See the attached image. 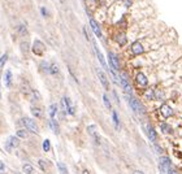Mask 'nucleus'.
<instances>
[{"label":"nucleus","mask_w":182,"mask_h":174,"mask_svg":"<svg viewBox=\"0 0 182 174\" xmlns=\"http://www.w3.org/2000/svg\"><path fill=\"white\" fill-rule=\"evenodd\" d=\"M61 104H62V108H64V112L65 113H69V114H72V116L76 113V108H74L73 103H72V100L69 98H66V96H65V98H62Z\"/></svg>","instance_id":"f257e3e1"},{"label":"nucleus","mask_w":182,"mask_h":174,"mask_svg":"<svg viewBox=\"0 0 182 174\" xmlns=\"http://www.w3.org/2000/svg\"><path fill=\"white\" fill-rule=\"evenodd\" d=\"M21 122H22V125H24L26 129H29L30 131H33V133H38V131H39V129H38L37 123H35L31 118H28V117H25V118L21 120Z\"/></svg>","instance_id":"f03ea898"},{"label":"nucleus","mask_w":182,"mask_h":174,"mask_svg":"<svg viewBox=\"0 0 182 174\" xmlns=\"http://www.w3.org/2000/svg\"><path fill=\"white\" fill-rule=\"evenodd\" d=\"M120 83H121V86H122L124 91L126 92V94H131V86H130V82L127 81V76H126L125 73L121 74V77H120Z\"/></svg>","instance_id":"7ed1b4c3"},{"label":"nucleus","mask_w":182,"mask_h":174,"mask_svg":"<svg viewBox=\"0 0 182 174\" xmlns=\"http://www.w3.org/2000/svg\"><path fill=\"white\" fill-rule=\"evenodd\" d=\"M129 103H130V107L133 108V110H134L135 113L141 114V113L145 112V110H143V108H142V104L139 103V101L137 100L135 98H129Z\"/></svg>","instance_id":"20e7f679"},{"label":"nucleus","mask_w":182,"mask_h":174,"mask_svg":"<svg viewBox=\"0 0 182 174\" xmlns=\"http://www.w3.org/2000/svg\"><path fill=\"white\" fill-rule=\"evenodd\" d=\"M108 58H109V65L113 70H118L120 69V61H118L117 56L114 55L113 52H109L108 53Z\"/></svg>","instance_id":"39448f33"},{"label":"nucleus","mask_w":182,"mask_h":174,"mask_svg":"<svg viewBox=\"0 0 182 174\" xmlns=\"http://www.w3.org/2000/svg\"><path fill=\"white\" fill-rule=\"evenodd\" d=\"M33 52H34L35 55H42L44 52V44L40 40H35L34 46H33Z\"/></svg>","instance_id":"423d86ee"},{"label":"nucleus","mask_w":182,"mask_h":174,"mask_svg":"<svg viewBox=\"0 0 182 174\" xmlns=\"http://www.w3.org/2000/svg\"><path fill=\"white\" fill-rule=\"evenodd\" d=\"M20 142L18 139L16 137H9L8 138V142H7V150L8 151H12V148H16V147H18Z\"/></svg>","instance_id":"0eeeda50"},{"label":"nucleus","mask_w":182,"mask_h":174,"mask_svg":"<svg viewBox=\"0 0 182 174\" xmlns=\"http://www.w3.org/2000/svg\"><path fill=\"white\" fill-rule=\"evenodd\" d=\"M96 73H98V77H99V79H100V82H102L103 87H104L105 90H109V85H108V79H107V77H105L104 72L103 70H96Z\"/></svg>","instance_id":"6e6552de"},{"label":"nucleus","mask_w":182,"mask_h":174,"mask_svg":"<svg viewBox=\"0 0 182 174\" xmlns=\"http://www.w3.org/2000/svg\"><path fill=\"white\" fill-rule=\"evenodd\" d=\"M137 83H138L141 87H146V86L148 85V81H147V78H146V76L143 73H138L137 74Z\"/></svg>","instance_id":"1a4fd4ad"},{"label":"nucleus","mask_w":182,"mask_h":174,"mask_svg":"<svg viewBox=\"0 0 182 174\" xmlns=\"http://www.w3.org/2000/svg\"><path fill=\"white\" fill-rule=\"evenodd\" d=\"M160 112H161V114H163L165 118H168V117H170L172 116V108L169 107V105H167V104H163L160 107Z\"/></svg>","instance_id":"9d476101"},{"label":"nucleus","mask_w":182,"mask_h":174,"mask_svg":"<svg viewBox=\"0 0 182 174\" xmlns=\"http://www.w3.org/2000/svg\"><path fill=\"white\" fill-rule=\"evenodd\" d=\"M146 130H147L148 138H150V139H151L152 142H156V139H158V135H156V131H155V129L152 127L151 125H147V126H146Z\"/></svg>","instance_id":"9b49d317"},{"label":"nucleus","mask_w":182,"mask_h":174,"mask_svg":"<svg viewBox=\"0 0 182 174\" xmlns=\"http://www.w3.org/2000/svg\"><path fill=\"white\" fill-rule=\"evenodd\" d=\"M169 168H172V165H170V160L169 159H161L160 160V170L161 171H167Z\"/></svg>","instance_id":"f8f14e48"},{"label":"nucleus","mask_w":182,"mask_h":174,"mask_svg":"<svg viewBox=\"0 0 182 174\" xmlns=\"http://www.w3.org/2000/svg\"><path fill=\"white\" fill-rule=\"evenodd\" d=\"M131 51H133L134 55H141V53L143 52L142 44H141L139 42H134V43H133V46H131Z\"/></svg>","instance_id":"ddd939ff"},{"label":"nucleus","mask_w":182,"mask_h":174,"mask_svg":"<svg viewBox=\"0 0 182 174\" xmlns=\"http://www.w3.org/2000/svg\"><path fill=\"white\" fill-rule=\"evenodd\" d=\"M90 25H91V28H93V30H94V33H95V35L96 37H102V31H100V28H99V25L96 24V21L95 20H90Z\"/></svg>","instance_id":"4468645a"},{"label":"nucleus","mask_w":182,"mask_h":174,"mask_svg":"<svg viewBox=\"0 0 182 174\" xmlns=\"http://www.w3.org/2000/svg\"><path fill=\"white\" fill-rule=\"evenodd\" d=\"M89 133H90V135H91V137L94 138V141H95L96 144L100 143V139H99V134L96 133V127H95V126H90V127H89Z\"/></svg>","instance_id":"2eb2a0df"},{"label":"nucleus","mask_w":182,"mask_h":174,"mask_svg":"<svg viewBox=\"0 0 182 174\" xmlns=\"http://www.w3.org/2000/svg\"><path fill=\"white\" fill-rule=\"evenodd\" d=\"M114 39H116V42H117L118 44H121V46H124V44L126 43V37H125V34L124 33L117 34V35L114 37Z\"/></svg>","instance_id":"dca6fc26"},{"label":"nucleus","mask_w":182,"mask_h":174,"mask_svg":"<svg viewBox=\"0 0 182 174\" xmlns=\"http://www.w3.org/2000/svg\"><path fill=\"white\" fill-rule=\"evenodd\" d=\"M160 129H161V131H163L164 134H172V127H170L168 123L161 122L160 123Z\"/></svg>","instance_id":"f3484780"},{"label":"nucleus","mask_w":182,"mask_h":174,"mask_svg":"<svg viewBox=\"0 0 182 174\" xmlns=\"http://www.w3.org/2000/svg\"><path fill=\"white\" fill-rule=\"evenodd\" d=\"M95 51H96V56H98V58H99V61H100V64H102V66L103 68H107V64H105V60H104V57H103L102 52L99 51L96 46H95Z\"/></svg>","instance_id":"a211bd4d"},{"label":"nucleus","mask_w":182,"mask_h":174,"mask_svg":"<svg viewBox=\"0 0 182 174\" xmlns=\"http://www.w3.org/2000/svg\"><path fill=\"white\" fill-rule=\"evenodd\" d=\"M56 114H57V105L56 104H52L49 107V116H51V120H55Z\"/></svg>","instance_id":"6ab92c4d"},{"label":"nucleus","mask_w":182,"mask_h":174,"mask_svg":"<svg viewBox=\"0 0 182 174\" xmlns=\"http://www.w3.org/2000/svg\"><path fill=\"white\" fill-rule=\"evenodd\" d=\"M49 127L52 129V131L55 134H59V125H57L55 120H49Z\"/></svg>","instance_id":"aec40b11"},{"label":"nucleus","mask_w":182,"mask_h":174,"mask_svg":"<svg viewBox=\"0 0 182 174\" xmlns=\"http://www.w3.org/2000/svg\"><path fill=\"white\" fill-rule=\"evenodd\" d=\"M5 85L7 87H11V85H12V73H11V70H7L5 73Z\"/></svg>","instance_id":"412c9836"},{"label":"nucleus","mask_w":182,"mask_h":174,"mask_svg":"<svg viewBox=\"0 0 182 174\" xmlns=\"http://www.w3.org/2000/svg\"><path fill=\"white\" fill-rule=\"evenodd\" d=\"M22 171H24L25 174H31L34 171V169H33V166H31L30 164H25L24 166H22Z\"/></svg>","instance_id":"4be33fe9"},{"label":"nucleus","mask_w":182,"mask_h":174,"mask_svg":"<svg viewBox=\"0 0 182 174\" xmlns=\"http://www.w3.org/2000/svg\"><path fill=\"white\" fill-rule=\"evenodd\" d=\"M31 113H33L35 117H38V118H40V117H42V109H40V108L31 107Z\"/></svg>","instance_id":"5701e85b"},{"label":"nucleus","mask_w":182,"mask_h":174,"mask_svg":"<svg viewBox=\"0 0 182 174\" xmlns=\"http://www.w3.org/2000/svg\"><path fill=\"white\" fill-rule=\"evenodd\" d=\"M49 73L53 74V76H55V74H57V73H59V66H57L56 64H51V65H49Z\"/></svg>","instance_id":"b1692460"},{"label":"nucleus","mask_w":182,"mask_h":174,"mask_svg":"<svg viewBox=\"0 0 182 174\" xmlns=\"http://www.w3.org/2000/svg\"><path fill=\"white\" fill-rule=\"evenodd\" d=\"M57 168H59L61 174H68V169L65 168V165L62 164V162H57Z\"/></svg>","instance_id":"393cba45"},{"label":"nucleus","mask_w":182,"mask_h":174,"mask_svg":"<svg viewBox=\"0 0 182 174\" xmlns=\"http://www.w3.org/2000/svg\"><path fill=\"white\" fill-rule=\"evenodd\" d=\"M112 118H113V122H114L116 129H118V127H120V122H118V117H117V113H116V112L112 113Z\"/></svg>","instance_id":"a878e982"},{"label":"nucleus","mask_w":182,"mask_h":174,"mask_svg":"<svg viewBox=\"0 0 182 174\" xmlns=\"http://www.w3.org/2000/svg\"><path fill=\"white\" fill-rule=\"evenodd\" d=\"M16 137L17 138H28V131L26 130H18L16 133Z\"/></svg>","instance_id":"bb28decb"},{"label":"nucleus","mask_w":182,"mask_h":174,"mask_svg":"<svg viewBox=\"0 0 182 174\" xmlns=\"http://www.w3.org/2000/svg\"><path fill=\"white\" fill-rule=\"evenodd\" d=\"M49 148H51V142H49L48 139H46V141L43 142V151L44 152H48Z\"/></svg>","instance_id":"cd10ccee"},{"label":"nucleus","mask_w":182,"mask_h":174,"mask_svg":"<svg viewBox=\"0 0 182 174\" xmlns=\"http://www.w3.org/2000/svg\"><path fill=\"white\" fill-rule=\"evenodd\" d=\"M103 100H104L105 107L108 108V109H111V108H112V105H111V101L108 100V96H107V95H103Z\"/></svg>","instance_id":"c85d7f7f"},{"label":"nucleus","mask_w":182,"mask_h":174,"mask_svg":"<svg viewBox=\"0 0 182 174\" xmlns=\"http://www.w3.org/2000/svg\"><path fill=\"white\" fill-rule=\"evenodd\" d=\"M7 60H8V55H3L1 57H0V68H3L4 66V64L7 62Z\"/></svg>","instance_id":"c756f323"},{"label":"nucleus","mask_w":182,"mask_h":174,"mask_svg":"<svg viewBox=\"0 0 182 174\" xmlns=\"http://www.w3.org/2000/svg\"><path fill=\"white\" fill-rule=\"evenodd\" d=\"M145 95H146V98H147V99H154V95H155V92L152 91V90H148V91L146 92Z\"/></svg>","instance_id":"7c9ffc66"},{"label":"nucleus","mask_w":182,"mask_h":174,"mask_svg":"<svg viewBox=\"0 0 182 174\" xmlns=\"http://www.w3.org/2000/svg\"><path fill=\"white\" fill-rule=\"evenodd\" d=\"M42 69H43L44 72H49V64H47L46 61L42 62Z\"/></svg>","instance_id":"2f4dec72"},{"label":"nucleus","mask_w":182,"mask_h":174,"mask_svg":"<svg viewBox=\"0 0 182 174\" xmlns=\"http://www.w3.org/2000/svg\"><path fill=\"white\" fill-rule=\"evenodd\" d=\"M18 30H20V33H21V35H25V34H26V29H25V26H20L18 28Z\"/></svg>","instance_id":"473e14b6"},{"label":"nucleus","mask_w":182,"mask_h":174,"mask_svg":"<svg viewBox=\"0 0 182 174\" xmlns=\"http://www.w3.org/2000/svg\"><path fill=\"white\" fill-rule=\"evenodd\" d=\"M167 173H168V174H178V171H177V170H174V169H173V168H169V169H168V170H167Z\"/></svg>","instance_id":"72a5a7b5"},{"label":"nucleus","mask_w":182,"mask_h":174,"mask_svg":"<svg viewBox=\"0 0 182 174\" xmlns=\"http://www.w3.org/2000/svg\"><path fill=\"white\" fill-rule=\"evenodd\" d=\"M39 165H40V168H42V170H46V162H44L43 160L39 161Z\"/></svg>","instance_id":"f704fd0d"},{"label":"nucleus","mask_w":182,"mask_h":174,"mask_svg":"<svg viewBox=\"0 0 182 174\" xmlns=\"http://www.w3.org/2000/svg\"><path fill=\"white\" fill-rule=\"evenodd\" d=\"M4 169H5V165H4V162H3V161H0V170L3 171Z\"/></svg>","instance_id":"c9c22d12"},{"label":"nucleus","mask_w":182,"mask_h":174,"mask_svg":"<svg viewBox=\"0 0 182 174\" xmlns=\"http://www.w3.org/2000/svg\"><path fill=\"white\" fill-rule=\"evenodd\" d=\"M40 11H42V14H43V16L47 14V13H46V8H40Z\"/></svg>","instance_id":"e433bc0d"},{"label":"nucleus","mask_w":182,"mask_h":174,"mask_svg":"<svg viewBox=\"0 0 182 174\" xmlns=\"http://www.w3.org/2000/svg\"><path fill=\"white\" fill-rule=\"evenodd\" d=\"M125 1H126V3H125L126 5H130V4H131V0H125Z\"/></svg>","instance_id":"4c0bfd02"},{"label":"nucleus","mask_w":182,"mask_h":174,"mask_svg":"<svg viewBox=\"0 0 182 174\" xmlns=\"http://www.w3.org/2000/svg\"><path fill=\"white\" fill-rule=\"evenodd\" d=\"M133 174H143V173H142V171H139V170H135Z\"/></svg>","instance_id":"58836bf2"},{"label":"nucleus","mask_w":182,"mask_h":174,"mask_svg":"<svg viewBox=\"0 0 182 174\" xmlns=\"http://www.w3.org/2000/svg\"><path fill=\"white\" fill-rule=\"evenodd\" d=\"M83 174H89V171H87V170H85V171H83Z\"/></svg>","instance_id":"ea45409f"}]
</instances>
